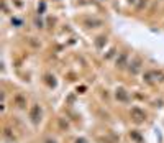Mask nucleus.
<instances>
[{
    "mask_svg": "<svg viewBox=\"0 0 164 143\" xmlns=\"http://www.w3.org/2000/svg\"><path fill=\"white\" fill-rule=\"evenodd\" d=\"M130 115L133 118V122H136V123H141V122L146 120V112L143 110V108H139V107H133L130 110Z\"/></svg>",
    "mask_w": 164,
    "mask_h": 143,
    "instance_id": "obj_1",
    "label": "nucleus"
},
{
    "mask_svg": "<svg viewBox=\"0 0 164 143\" xmlns=\"http://www.w3.org/2000/svg\"><path fill=\"white\" fill-rule=\"evenodd\" d=\"M41 107L38 105V104H34L33 107H31V110H30V118H31V122L34 123V125H38L39 122H41Z\"/></svg>",
    "mask_w": 164,
    "mask_h": 143,
    "instance_id": "obj_2",
    "label": "nucleus"
},
{
    "mask_svg": "<svg viewBox=\"0 0 164 143\" xmlns=\"http://www.w3.org/2000/svg\"><path fill=\"white\" fill-rule=\"evenodd\" d=\"M115 97H116V100H120V102H128L130 100V97H128L126 94V90L125 89H116V92H115Z\"/></svg>",
    "mask_w": 164,
    "mask_h": 143,
    "instance_id": "obj_3",
    "label": "nucleus"
},
{
    "mask_svg": "<svg viewBox=\"0 0 164 143\" xmlns=\"http://www.w3.org/2000/svg\"><path fill=\"white\" fill-rule=\"evenodd\" d=\"M130 138H131L134 143H144V138L141 136V133H139L138 130H131V131H130Z\"/></svg>",
    "mask_w": 164,
    "mask_h": 143,
    "instance_id": "obj_4",
    "label": "nucleus"
},
{
    "mask_svg": "<svg viewBox=\"0 0 164 143\" xmlns=\"http://www.w3.org/2000/svg\"><path fill=\"white\" fill-rule=\"evenodd\" d=\"M15 102H16V107H20V108H23V107L26 105V99L21 94H18V95L15 97Z\"/></svg>",
    "mask_w": 164,
    "mask_h": 143,
    "instance_id": "obj_5",
    "label": "nucleus"
},
{
    "mask_svg": "<svg viewBox=\"0 0 164 143\" xmlns=\"http://www.w3.org/2000/svg\"><path fill=\"white\" fill-rule=\"evenodd\" d=\"M139 64H141V59L136 58V61H134L133 64L130 66V72H131V74H136V72L139 71Z\"/></svg>",
    "mask_w": 164,
    "mask_h": 143,
    "instance_id": "obj_6",
    "label": "nucleus"
},
{
    "mask_svg": "<svg viewBox=\"0 0 164 143\" xmlns=\"http://www.w3.org/2000/svg\"><path fill=\"white\" fill-rule=\"evenodd\" d=\"M3 138L13 141V140H15V135H11V130H10V128H5V131H3Z\"/></svg>",
    "mask_w": 164,
    "mask_h": 143,
    "instance_id": "obj_7",
    "label": "nucleus"
},
{
    "mask_svg": "<svg viewBox=\"0 0 164 143\" xmlns=\"http://www.w3.org/2000/svg\"><path fill=\"white\" fill-rule=\"evenodd\" d=\"M44 143H56V141L52 140V138H48V140H44Z\"/></svg>",
    "mask_w": 164,
    "mask_h": 143,
    "instance_id": "obj_8",
    "label": "nucleus"
}]
</instances>
